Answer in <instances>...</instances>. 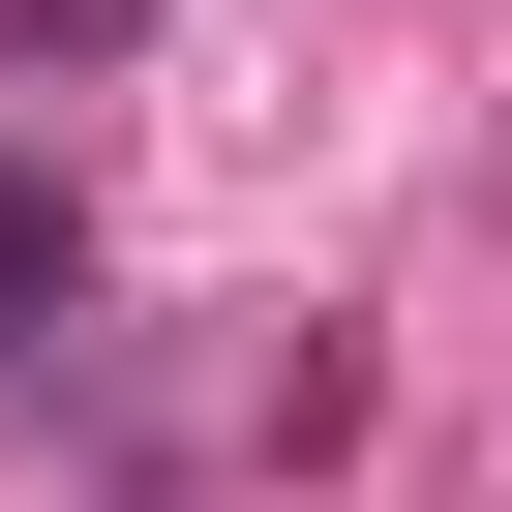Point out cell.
Masks as SVG:
<instances>
[{"instance_id":"6da1fadb","label":"cell","mask_w":512,"mask_h":512,"mask_svg":"<svg viewBox=\"0 0 512 512\" xmlns=\"http://www.w3.org/2000/svg\"><path fill=\"white\" fill-rule=\"evenodd\" d=\"M31 362H91V211L0 181V392H31Z\"/></svg>"}]
</instances>
